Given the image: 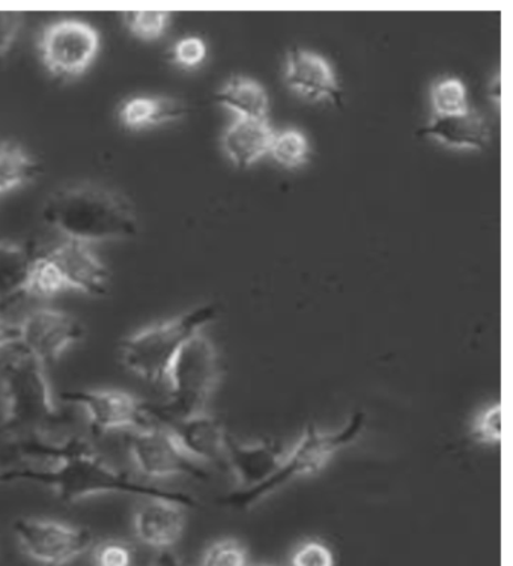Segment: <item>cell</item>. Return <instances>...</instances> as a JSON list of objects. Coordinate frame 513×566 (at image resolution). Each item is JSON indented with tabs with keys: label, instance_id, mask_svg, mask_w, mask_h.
I'll return each instance as SVG.
<instances>
[{
	"label": "cell",
	"instance_id": "1",
	"mask_svg": "<svg viewBox=\"0 0 513 566\" xmlns=\"http://www.w3.org/2000/svg\"><path fill=\"white\" fill-rule=\"evenodd\" d=\"M0 482L44 486L66 503H78L104 494H128L144 499H179L196 506L190 494L145 484L121 472L78 436L50 440L43 455L0 473Z\"/></svg>",
	"mask_w": 513,
	"mask_h": 566
},
{
	"label": "cell",
	"instance_id": "2",
	"mask_svg": "<svg viewBox=\"0 0 513 566\" xmlns=\"http://www.w3.org/2000/svg\"><path fill=\"white\" fill-rule=\"evenodd\" d=\"M0 368V434L14 439H50L70 424L50 385L48 366L17 343L7 348Z\"/></svg>",
	"mask_w": 513,
	"mask_h": 566
},
{
	"label": "cell",
	"instance_id": "3",
	"mask_svg": "<svg viewBox=\"0 0 513 566\" xmlns=\"http://www.w3.org/2000/svg\"><path fill=\"white\" fill-rule=\"evenodd\" d=\"M43 219L65 240L86 244L130 240L139 232L133 203L118 191L90 182L56 191L45 202Z\"/></svg>",
	"mask_w": 513,
	"mask_h": 566
},
{
	"label": "cell",
	"instance_id": "4",
	"mask_svg": "<svg viewBox=\"0 0 513 566\" xmlns=\"http://www.w3.org/2000/svg\"><path fill=\"white\" fill-rule=\"evenodd\" d=\"M366 419L365 411L357 410L339 430L321 431L316 427H307L294 447L286 449L281 468L269 481L253 489L237 490L223 495L220 503L235 511H249L291 482L323 472L337 453L362 439Z\"/></svg>",
	"mask_w": 513,
	"mask_h": 566
},
{
	"label": "cell",
	"instance_id": "5",
	"mask_svg": "<svg viewBox=\"0 0 513 566\" xmlns=\"http://www.w3.org/2000/svg\"><path fill=\"white\" fill-rule=\"evenodd\" d=\"M216 318L217 307L202 305L140 328L121 344V361L140 380L163 387L182 347Z\"/></svg>",
	"mask_w": 513,
	"mask_h": 566
},
{
	"label": "cell",
	"instance_id": "6",
	"mask_svg": "<svg viewBox=\"0 0 513 566\" xmlns=\"http://www.w3.org/2000/svg\"><path fill=\"white\" fill-rule=\"evenodd\" d=\"M222 378L216 345L202 332L179 352L166 377L165 402L154 407L161 419H185L206 413Z\"/></svg>",
	"mask_w": 513,
	"mask_h": 566
},
{
	"label": "cell",
	"instance_id": "7",
	"mask_svg": "<svg viewBox=\"0 0 513 566\" xmlns=\"http://www.w3.org/2000/svg\"><path fill=\"white\" fill-rule=\"evenodd\" d=\"M127 449L135 472L145 480L154 482L175 478H208L207 469L182 451L168 424L158 418L151 427L128 432Z\"/></svg>",
	"mask_w": 513,
	"mask_h": 566
},
{
	"label": "cell",
	"instance_id": "8",
	"mask_svg": "<svg viewBox=\"0 0 513 566\" xmlns=\"http://www.w3.org/2000/svg\"><path fill=\"white\" fill-rule=\"evenodd\" d=\"M66 406L85 416L86 423L97 434L144 430L157 422L154 407L130 392L119 389L70 390L61 395Z\"/></svg>",
	"mask_w": 513,
	"mask_h": 566
},
{
	"label": "cell",
	"instance_id": "9",
	"mask_svg": "<svg viewBox=\"0 0 513 566\" xmlns=\"http://www.w3.org/2000/svg\"><path fill=\"white\" fill-rule=\"evenodd\" d=\"M14 535L24 555L43 566L69 565L95 545L90 528L52 518L17 520Z\"/></svg>",
	"mask_w": 513,
	"mask_h": 566
},
{
	"label": "cell",
	"instance_id": "10",
	"mask_svg": "<svg viewBox=\"0 0 513 566\" xmlns=\"http://www.w3.org/2000/svg\"><path fill=\"white\" fill-rule=\"evenodd\" d=\"M100 32L83 20L64 19L43 29L39 41L41 62L49 73L61 78L85 74L98 56Z\"/></svg>",
	"mask_w": 513,
	"mask_h": 566
},
{
	"label": "cell",
	"instance_id": "11",
	"mask_svg": "<svg viewBox=\"0 0 513 566\" xmlns=\"http://www.w3.org/2000/svg\"><path fill=\"white\" fill-rule=\"evenodd\" d=\"M19 344L45 366L61 359L85 335L76 316L52 307L31 312L19 324Z\"/></svg>",
	"mask_w": 513,
	"mask_h": 566
},
{
	"label": "cell",
	"instance_id": "12",
	"mask_svg": "<svg viewBox=\"0 0 513 566\" xmlns=\"http://www.w3.org/2000/svg\"><path fill=\"white\" fill-rule=\"evenodd\" d=\"M190 503L172 497H148L133 514V531L142 544L157 552L172 551L186 528Z\"/></svg>",
	"mask_w": 513,
	"mask_h": 566
},
{
	"label": "cell",
	"instance_id": "13",
	"mask_svg": "<svg viewBox=\"0 0 513 566\" xmlns=\"http://www.w3.org/2000/svg\"><path fill=\"white\" fill-rule=\"evenodd\" d=\"M56 265L66 291L102 297L108 290V270L91 244L65 240L44 253Z\"/></svg>",
	"mask_w": 513,
	"mask_h": 566
},
{
	"label": "cell",
	"instance_id": "14",
	"mask_svg": "<svg viewBox=\"0 0 513 566\" xmlns=\"http://www.w3.org/2000/svg\"><path fill=\"white\" fill-rule=\"evenodd\" d=\"M285 82L308 102L339 103L342 90L332 64L320 53L294 49L287 52Z\"/></svg>",
	"mask_w": 513,
	"mask_h": 566
},
{
	"label": "cell",
	"instance_id": "15",
	"mask_svg": "<svg viewBox=\"0 0 513 566\" xmlns=\"http://www.w3.org/2000/svg\"><path fill=\"white\" fill-rule=\"evenodd\" d=\"M158 419L168 424L179 447L196 463L203 468H207L208 464H224L229 434L223 423L214 416L208 415L206 411V413L185 419Z\"/></svg>",
	"mask_w": 513,
	"mask_h": 566
},
{
	"label": "cell",
	"instance_id": "16",
	"mask_svg": "<svg viewBox=\"0 0 513 566\" xmlns=\"http://www.w3.org/2000/svg\"><path fill=\"white\" fill-rule=\"evenodd\" d=\"M286 449L273 441L241 443L232 436L228 437L224 464L231 470L240 490L253 489L269 481L281 468Z\"/></svg>",
	"mask_w": 513,
	"mask_h": 566
},
{
	"label": "cell",
	"instance_id": "17",
	"mask_svg": "<svg viewBox=\"0 0 513 566\" xmlns=\"http://www.w3.org/2000/svg\"><path fill=\"white\" fill-rule=\"evenodd\" d=\"M423 135L460 151H482L491 139L485 116L473 109L458 115L432 116L423 128Z\"/></svg>",
	"mask_w": 513,
	"mask_h": 566
},
{
	"label": "cell",
	"instance_id": "18",
	"mask_svg": "<svg viewBox=\"0 0 513 566\" xmlns=\"http://www.w3.org/2000/svg\"><path fill=\"white\" fill-rule=\"evenodd\" d=\"M274 135L269 119L237 118L223 132V153L238 168H250L269 156Z\"/></svg>",
	"mask_w": 513,
	"mask_h": 566
},
{
	"label": "cell",
	"instance_id": "19",
	"mask_svg": "<svg viewBox=\"0 0 513 566\" xmlns=\"http://www.w3.org/2000/svg\"><path fill=\"white\" fill-rule=\"evenodd\" d=\"M186 104L172 97H153V95H140L127 99L121 106L119 120L128 130L140 132L145 128L163 126V124L175 123L186 115Z\"/></svg>",
	"mask_w": 513,
	"mask_h": 566
},
{
	"label": "cell",
	"instance_id": "20",
	"mask_svg": "<svg viewBox=\"0 0 513 566\" xmlns=\"http://www.w3.org/2000/svg\"><path fill=\"white\" fill-rule=\"evenodd\" d=\"M216 102L231 111L237 118L266 119L270 97L265 87L254 78L235 76L224 83L216 94Z\"/></svg>",
	"mask_w": 513,
	"mask_h": 566
},
{
	"label": "cell",
	"instance_id": "21",
	"mask_svg": "<svg viewBox=\"0 0 513 566\" xmlns=\"http://www.w3.org/2000/svg\"><path fill=\"white\" fill-rule=\"evenodd\" d=\"M39 164L19 145H0V197L32 181Z\"/></svg>",
	"mask_w": 513,
	"mask_h": 566
},
{
	"label": "cell",
	"instance_id": "22",
	"mask_svg": "<svg viewBox=\"0 0 513 566\" xmlns=\"http://www.w3.org/2000/svg\"><path fill=\"white\" fill-rule=\"evenodd\" d=\"M31 262L22 245L0 240V300L22 293Z\"/></svg>",
	"mask_w": 513,
	"mask_h": 566
},
{
	"label": "cell",
	"instance_id": "23",
	"mask_svg": "<svg viewBox=\"0 0 513 566\" xmlns=\"http://www.w3.org/2000/svg\"><path fill=\"white\" fill-rule=\"evenodd\" d=\"M66 286L62 281L56 265L48 256L32 258L22 294L35 298H52L54 295L65 293Z\"/></svg>",
	"mask_w": 513,
	"mask_h": 566
},
{
	"label": "cell",
	"instance_id": "24",
	"mask_svg": "<svg viewBox=\"0 0 513 566\" xmlns=\"http://www.w3.org/2000/svg\"><path fill=\"white\" fill-rule=\"evenodd\" d=\"M270 154L283 168L297 169L307 164L311 145L303 132L287 128L274 135Z\"/></svg>",
	"mask_w": 513,
	"mask_h": 566
},
{
	"label": "cell",
	"instance_id": "25",
	"mask_svg": "<svg viewBox=\"0 0 513 566\" xmlns=\"http://www.w3.org/2000/svg\"><path fill=\"white\" fill-rule=\"evenodd\" d=\"M433 116L464 114L470 109L467 86L461 78L446 77L431 87Z\"/></svg>",
	"mask_w": 513,
	"mask_h": 566
},
{
	"label": "cell",
	"instance_id": "26",
	"mask_svg": "<svg viewBox=\"0 0 513 566\" xmlns=\"http://www.w3.org/2000/svg\"><path fill=\"white\" fill-rule=\"evenodd\" d=\"M470 434L482 447L498 448L502 443V406L491 403L474 416Z\"/></svg>",
	"mask_w": 513,
	"mask_h": 566
},
{
	"label": "cell",
	"instance_id": "27",
	"mask_svg": "<svg viewBox=\"0 0 513 566\" xmlns=\"http://www.w3.org/2000/svg\"><path fill=\"white\" fill-rule=\"evenodd\" d=\"M125 27L133 36L142 41H156L169 27V12L135 11L123 15Z\"/></svg>",
	"mask_w": 513,
	"mask_h": 566
},
{
	"label": "cell",
	"instance_id": "28",
	"mask_svg": "<svg viewBox=\"0 0 513 566\" xmlns=\"http://www.w3.org/2000/svg\"><path fill=\"white\" fill-rule=\"evenodd\" d=\"M41 452H43L41 439H14V437L0 434V473L35 460Z\"/></svg>",
	"mask_w": 513,
	"mask_h": 566
},
{
	"label": "cell",
	"instance_id": "29",
	"mask_svg": "<svg viewBox=\"0 0 513 566\" xmlns=\"http://www.w3.org/2000/svg\"><path fill=\"white\" fill-rule=\"evenodd\" d=\"M199 566H250L248 551L235 539L216 541L203 552Z\"/></svg>",
	"mask_w": 513,
	"mask_h": 566
},
{
	"label": "cell",
	"instance_id": "30",
	"mask_svg": "<svg viewBox=\"0 0 513 566\" xmlns=\"http://www.w3.org/2000/svg\"><path fill=\"white\" fill-rule=\"evenodd\" d=\"M94 566H133V548L123 541H104L94 545Z\"/></svg>",
	"mask_w": 513,
	"mask_h": 566
},
{
	"label": "cell",
	"instance_id": "31",
	"mask_svg": "<svg viewBox=\"0 0 513 566\" xmlns=\"http://www.w3.org/2000/svg\"><path fill=\"white\" fill-rule=\"evenodd\" d=\"M207 44L199 36H186L179 40L172 49V60L175 64L185 66V69H196L206 61Z\"/></svg>",
	"mask_w": 513,
	"mask_h": 566
},
{
	"label": "cell",
	"instance_id": "32",
	"mask_svg": "<svg viewBox=\"0 0 513 566\" xmlns=\"http://www.w3.org/2000/svg\"><path fill=\"white\" fill-rule=\"evenodd\" d=\"M291 564L292 566H335V555L320 541H307L294 552Z\"/></svg>",
	"mask_w": 513,
	"mask_h": 566
},
{
	"label": "cell",
	"instance_id": "33",
	"mask_svg": "<svg viewBox=\"0 0 513 566\" xmlns=\"http://www.w3.org/2000/svg\"><path fill=\"white\" fill-rule=\"evenodd\" d=\"M23 22L22 12L0 11V57L10 52L17 36L22 31Z\"/></svg>",
	"mask_w": 513,
	"mask_h": 566
},
{
	"label": "cell",
	"instance_id": "34",
	"mask_svg": "<svg viewBox=\"0 0 513 566\" xmlns=\"http://www.w3.org/2000/svg\"><path fill=\"white\" fill-rule=\"evenodd\" d=\"M19 324H11L0 318V353L19 343Z\"/></svg>",
	"mask_w": 513,
	"mask_h": 566
},
{
	"label": "cell",
	"instance_id": "35",
	"mask_svg": "<svg viewBox=\"0 0 513 566\" xmlns=\"http://www.w3.org/2000/svg\"><path fill=\"white\" fill-rule=\"evenodd\" d=\"M151 566H185L178 555L172 551L158 552L156 559L153 560Z\"/></svg>",
	"mask_w": 513,
	"mask_h": 566
},
{
	"label": "cell",
	"instance_id": "36",
	"mask_svg": "<svg viewBox=\"0 0 513 566\" xmlns=\"http://www.w3.org/2000/svg\"><path fill=\"white\" fill-rule=\"evenodd\" d=\"M490 97L494 99L495 104L500 102V76L495 74L494 83L490 85Z\"/></svg>",
	"mask_w": 513,
	"mask_h": 566
},
{
	"label": "cell",
	"instance_id": "37",
	"mask_svg": "<svg viewBox=\"0 0 513 566\" xmlns=\"http://www.w3.org/2000/svg\"><path fill=\"white\" fill-rule=\"evenodd\" d=\"M250 566H269V565H250Z\"/></svg>",
	"mask_w": 513,
	"mask_h": 566
}]
</instances>
